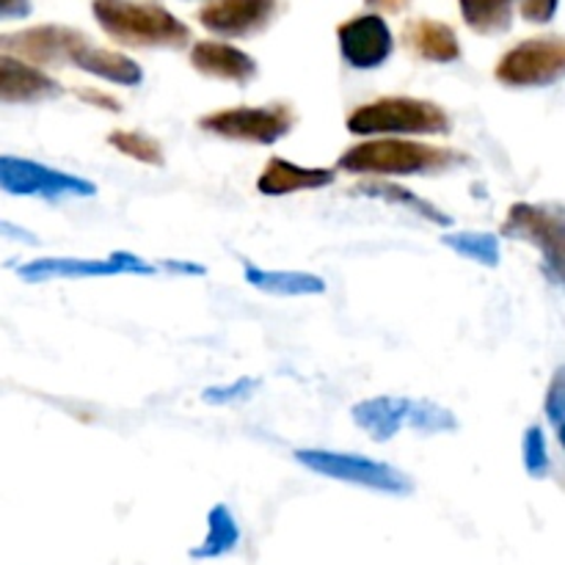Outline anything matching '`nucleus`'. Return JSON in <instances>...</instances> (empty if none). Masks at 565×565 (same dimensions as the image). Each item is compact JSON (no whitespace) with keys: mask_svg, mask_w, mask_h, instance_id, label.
<instances>
[{"mask_svg":"<svg viewBox=\"0 0 565 565\" xmlns=\"http://www.w3.org/2000/svg\"><path fill=\"white\" fill-rule=\"evenodd\" d=\"M544 412H546V419H550L552 430H555V436L563 441V423H565V375H563V370H557L555 379H552L550 392H546V401H544Z\"/></svg>","mask_w":565,"mask_h":565,"instance_id":"nucleus-27","label":"nucleus"},{"mask_svg":"<svg viewBox=\"0 0 565 565\" xmlns=\"http://www.w3.org/2000/svg\"><path fill=\"white\" fill-rule=\"evenodd\" d=\"M191 66L204 77L213 81L237 83L246 86L248 81L257 77V61L241 47L230 42H215V39H202L191 47Z\"/></svg>","mask_w":565,"mask_h":565,"instance_id":"nucleus-14","label":"nucleus"},{"mask_svg":"<svg viewBox=\"0 0 565 565\" xmlns=\"http://www.w3.org/2000/svg\"><path fill=\"white\" fill-rule=\"evenodd\" d=\"M243 276L257 290L270 292V296L301 298V296H323L326 281L320 276L307 274V270H265L254 263H243Z\"/></svg>","mask_w":565,"mask_h":565,"instance_id":"nucleus-18","label":"nucleus"},{"mask_svg":"<svg viewBox=\"0 0 565 565\" xmlns=\"http://www.w3.org/2000/svg\"><path fill=\"white\" fill-rule=\"evenodd\" d=\"M513 3H519V11H522L524 20L544 25V22H550L557 14L561 0H513Z\"/></svg>","mask_w":565,"mask_h":565,"instance_id":"nucleus-28","label":"nucleus"},{"mask_svg":"<svg viewBox=\"0 0 565 565\" xmlns=\"http://www.w3.org/2000/svg\"><path fill=\"white\" fill-rule=\"evenodd\" d=\"M61 92L64 88L44 70L17 55L0 53V103L3 105L44 103V99L61 97Z\"/></svg>","mask_w":565,"mask_h":565,"instance_id":"nucleus-13","label":"nucleus"},{"mask_svg":"<svg viewBox=\"0 0 565 565\" xmlns=\"http://www.w3.org/2000/svg\"><path fill=\"white\" fill-rule=\"evenodd\" d=\"M441 243L456 254H461V257H467L469 263L486 265V268L500 265V237L491 235V232H450V235L441 237Z\"/></svg>","mask_w":565,"mask_h":565,"instance_id":"nucleus-22","label":"nucleus"},{"mask_svg":"<svg viewBox=\"0 0 565 565\" xmlns=\"http://www.w3.org/2000/svg\"><path fill=\"white\" fill-rule=\"evenodd\" d=\"M367 3L375 6V9H381V11H401L406 0H367Z\"/></svg>","mask_w":565,"mask_h":565,"instance_id":"nucleus-33","label":"nucleus"},{"mask_svg":"<svg viewBox=\"0 0 565 565\" xmlns=\"http://www.w3.org/2000/svg\"><path fill=\"white\" fill-rule=\"evenodd\" d=\"M0 53L17 55L33 66L70 64L99 81L119 83V86H138L143 81V70L138 61L119 50H108L94 44L86 33L70 25H33L22 31L0 33Z\"/></svg>","mask_w":565,"mask_h":565,"instance_id":"nucleus-1","label":"nucleus"},{"mask_svg":"<svg viewBox=\"0 0 565 565\" xmlns=\"http://www.w3.org/2000/svg\"><path fill=\"white\" fill-rule=\"evenodd\" d=\"M296 461L307 467L309 472L323 475V478L337 480V483H351L359 489L379 491L390 497H408L414 491L412 478L401 469L390 467L375 458L359 456V452H337V450H298Z\"/></svg>","mask_w":565,"mask_h":565,"instance_id":"nucleus-5","label":"nucleus"},{"mask_svg":"<svg viewBox=\"0 0 565 565\" xmlns=\"http://www.w3.org/2000/svg\"><path fill=\"white\" fill-rule=\"evenodd\" d=\"M340 55L353 70H379L395 53V36L381 14H359L337 25Z\"/></svg>","mask_w":565,"mask_h":565,"instance_id":"nucleus-11","label":"nucleus"},{"mask_svg":"<svg viewBox=\"0 0 565 565\" xmlns=\"http://www.w3.org/2000/svg\"><path fill=\"white\" fill-rule=\"evenodd\" d=\"M463 163H469V158L458 149L392 136L353 143L337 158V169L356 177H425Z\"/></svg>","mask_w":565,"mask_h":565,"instance_id":"nucleus-2","label":"nucleus"},{"mask_svg":"<svg viewBox=\"0 0 565 565\" xmlns=\"http://www.w3.org/2000/svg\"><path fill=\"white\" fill-rule=\"evenodd\" d=\"M348 132L364 138H412V136H447L452 130L450 114L434 99L419 97H379L348 114Z\"/></svg>","mask_w":565,"mask_h":565,"instance_id":"nucleus-4","label":"nucleus"},{"mask_svg":"<svg viewBox=\"0 0 565 565\" xmlns=\"http://www.w3.org/2000/svg\"><path fill=\"white\" fill-rule=\"evenodd\" d=\"M403 44L417 58L430 61V64H452L463 53L456 28H450L447 22L430 20V17H419V20L406 22V28H403Z\"/></svg>","mask_w":565,"mask_h":565,"instance_id":"nucleus-17","label":"nucleus"},{"mask_svg":"<svg viewBox=\"0 0 565 565\" xmlns=\"http://www.w3.org/2000/svg\"><path fill=\"white\" fill-rule=\"evenodd\" d=\"M565 75V44L561 36H535L513 44L500 55L494 77L508 88L552 86Z\"/></svg>","mask_w":565,"mask_h":565,"instance_id":"nucleus-9","label":"nucleus"},{"mask_svg":"<svg viewBox=\"0 0 565 565\" xmlns=\"http://www.w3.org/2000/svg\"><path fill=\"white\" fill-rule=\"evenodd\" d=\"M196 127L218 138H226V141L274 147L296 127V110L287 103L237 105V108L202 114L196 119Z\"/></svg>","mask_w":565,"mask_h":565,"instance_id":"nucleus-6","label":"nucleus"},{"mask_svg":"<svg viewBox=\"0 0 565 565\" xmlns=\"http://www.w3.org/2000/svg\"><path fill=\"white\" fill-rule=\"evenodd\" d=\"M522 456H524V469L533 480H546L552 475V458H550V445H546V434L541 425H530L524 430L522 441Z\"/></svg>","mask_w":565,"mask_h":565,"instance_id":"nucleus-25","label":"nucleus"},{"mask_svg":"<svg viewBox=\"0 0 565 565\" xmlns=\"http://www.w3.org/2000/svg\"><path fill=\"white\" fill-rule=\"evenodd\" d=\"M92 14L125 47L182 50L193 39L191 28L158 0H92Z\"/></svg>","mask_w":565,"mask_h":565,"instance_id":"nucleus-3","label":"nucleus"},{"mask_svg":"<svg viewBox=\"0 0 565 565\" xmlns=\"http://www.w3.org/2000/svg\"><path fill=\"white\" fill-rule=\"evenodd\" d=\"M33 11L31 0H0V22L22 20Z\"/></svg>","mask_w":565,"mask_h":565,"instance_id":"nucleus-30","label":"nucleus"},{"mask_svg":"<svg viewBox=\"0 0 565 565\" xmlns=\"http://www.w3.org/2000/svg\"><path fill=\"white\" fill-rule=\"evenodd\" d=\"M154 276L158 265L132 252H114L108 257H39L20 265L17 276L31 285L53 279H103V276Z\"/></svg>","mask_w":565,"mask_h":565,"instance_id":"nucleus-10","label":"nucleus"},{"mask_svg":"<svg viewBox=\"0 0 565 565\" xmlns=\"http://www.w3.org/2000/svg\"><path fill=\"white\" fill-rule=\"evenodd\" d=\"M334 169H315V166H298L285 158H270L257 177V191L263 196H290L301 191H320L334 185Z\"/></svg>","mask_w":565,"mask_h":565,"instance_id":"nucleus-15","label":"nucleus"},{"mask_svg":"<svg viewBox=\"0 0 565 565\" xmlns=\"http://www.w3.org/2000/svg\"><path fill=\"white\" fill-rule=\"evenodd\" d=\"M0 191L20 199L58 202V199L94 196L97 185L86 177L53 169L47 163H39V160L20 158V154H0Z\"/></svg>","mask_w":565,"mask_h":565,"instance_id":"nucleus-7","label":"nucleus"},{"mask_svg":"<svg viewBox=\"0 0 565 565\" xmlns=\"http://www.w3.org/2000/svg\"><path fill=\"white\" fill-rule=\"evenodd\" d=\"M279 0H207L199 9L204 31L226 39L254 36L274 22Z\"/></svg>","mask_w":565,"mask_h":565,"instance_id":"nucleus-12","label":"nucleus"},{"mask_svg":"<svg viewBox=\"0 0 565 565\" xmlns=\"http://www.w3.org/2000/svg\"><path fill=\"white\" fill-rule=\"evenodd\" d=\"M257 386H259V381L243 375V379L232 381V384L210 386V390H204L202 401L210 403V406H230V403H237V401H246V397H252L254 392H257Z\"/></svg>","mask_w":565,"mask_h":565,"instance_id":"nucleus-26","label":"nucleus"},{"mask_svg":"<svg viewBox=\"0 0 565 565\" xmlns=\"http://www.w3.org/2000/svg\"><path fill=\"white\" fill-rule=\"evenodd\" d=\"M408 414H412V397L401 395L367 397L351 408L353 425L362 428L373 441L395 439L408 425Z\"/></svg>","mask_w":565,"mask_h":565,"instance_id":"nucleus-16","label":"nucleus"},{"mask_svg":"<svg viewBox=\"0 0 565 565\" xmlns=\"http://www.w3.org/2000/svg\"><path fill=\"white\" fill-rule=\"evenodd\" d=\"M461 17L469 31L480 36H497L511 31L513 25V0H458Z\"/></svg>","mask_w":565,"mask_h":565,"instance_id":"nucleus-21","label":"nucleus"},{"mask_svg":"<svg viewBox=\"0 0 565 565\" xmlns=\"http://www.w3.org/2000/svg\"><path fill=\"white\" fill-rule=\"evenodd\" d=\"M75 97L81 99L83 105H92V108H99V110H110V114H119L121 110L119 99L110 97V94L103 92V88H94V86L75 88Z\"/></svg>","mask_w":565,"mask_h":565,"instance_id":"nucleus-29","label":"nucleus"},{"mask_svg":"<svg viewBox=\"0 0 565 565\" xmlns=\"http://www.w3.org/2000/svg\"><path fill=\"white\" fill-rule=\"evenodd\" d=\"M166 270H177V274H191V276H202L204 268L202 265H193V263H177V259H169V263L163 265Z\"/></svg>","mask_w":565,"mask_h":565,"instance_id":"nucleus-32","label":"nucleus"},{"mask_svg":"<svg viewBox=\"0 0 565 565\" xmlns=\"http://www.w3.org/2000/svg\"><path fill=\"white\" fill-rule=\"evenodd\" d=\"M502 237L524 241L544 254V270L555 285H561L565 268V218L557 204H511L502 224Z\"/></svg>","mask_w":565,"mask_h":565,"instance_id":"nucleus-8","label":"nucleus"},{"mask_svg":"<svg viewBox=\"0 0 565 565\" xmlns=\"http://www.w3.org/2000/svg\"><path fill=\"white\" fill-rule=\"evenodd\" d=\"M353 191L362 193V196H370V199H381V202H386V204H395V207L406 210V213H412V215H419V218L430 221V224H436V226H452V218L445 213V210H439L434 202H428V199L417 196V193L408 191V188L397 185V182H390L386 177L359 182Z\"/></svg>","mask_w":565,"mask_h":565,"instance_id":"nucleus-19","label":"nucleus"},{"mask_svg":"<svg viewBox=\"0 0 565 565\" xmlns=\"http://www.w3.org/2000/svg\"><path fill=\"white\" fill-rule=\"evenodd\" d=\"M108 143L116 149V152L125 154V158L136 160V163L154 166V169H160V166H166L163 147H160V143L154 141L152 136H147V132H138V130H114V132H110V136H108Z\"/></svg>","mask_w":565,"mask_h":565,"instance_id":"nucleus-23","label":"nucleus"},{"mask_svg":"<svg viewBox=\"0 0 565 565\" xmlns=\"http://www.w3.org/2000/svg\"><path fill=\"white\" fill-rule=\"evenodd\" d=\"M241 541L243 533L235 513L224 502H218L207 511V533H204L202 544L191 550V561H221V557L237 552Z\"/></svg>","mask_w":565,"mask_h":565,"instance_id":"nucleus-20","label":"nucleus"},{"mask_svg":"<svg viewBox=\"0 0 565 565\" xmlns=\"http://www.w3.org/2000/svg\"><path fill=\"white\" fill-rule=\"evenodd\" d=\"M0 237H3V241L28 243V246H33V243H36V237H33L31 232L22 230V226H17V224H9V221H0Z\"/></svg>","mask_w":565,"mask_h":565,"instance_id":"nucleus-31","label":"nucleus"},{"mask_svg":"<svg viewBox=\"0 0 565 565\" xmlns=\"http://www.w3.org/2000/svg\"><path fill=\"white\" fill-rule=\"evenodd\" d=\"M408 425L419 434H450L458 428V419L452 412L434 401H412V414H408Z\"/></svg>","mask_w":565,"mask_h":565,"instance_id":"nucleus-24","label":"nucleus"}]
</instances>
